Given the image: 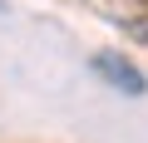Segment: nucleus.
Instances as JSON below:
<instances>
[{
	"label": "nucleus",
	"mask_w": 148,
	"mask_h": 143,
	"mask_svg": "<svg viewBox=\"0 0 148 143\" xmlns=\"http://www.w3.org/2000/svg\"><path fill=\"white\" fill-rule=\"evenodd\" d=\"M84 10H94L99 20H109L114 30L133 35L148 44V0H79Z\"/></svg>",
	"instance_id": "1"
},
{
	"label": "nucleus",
	"mask_w": 148,
	"mask_h": 143,
	"mask_svg": "<svg viewBox=\"0 0 148 143\" xmlns=\"http://www.w3.org/2000/svg\"><path fill=\"white\" fill-rule=\"evenodd\" d=\"M89 69H94L104 84H114L119 94H148L143 69H138L133 59H123L119 49H94V54H89Z\"/></svg>",
	"instance_id": "2"
}]
</instances>
